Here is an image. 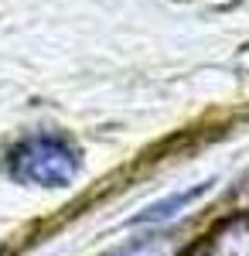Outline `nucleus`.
Returning <instances> with one entry per match:
<instances>
[{"instance_id": "1", "label": "nucleus", "mask_w": 249, "mask_h": 256, "mask_svg": "<svg viewBox=\"0 0 249 256\" xmlns=\"http://www.w3.org/2000/svg\"><path fill=\"white\" fill-rule=\"evenodd\" d=\"M7 171L20 184L62 188L78 171V150L55 130H34L7 150Z\"/></svg>"}, {"instance_id": "4", "label": "nucleus", "mask_w": 249, "mask_h": 256, "mask_svg": "<svg viewBox=\"0 0 249 256\" xmlns=\"http://www.w3.org/2000/svg\"><path fill=\"white\" fill-rule=\"evenodd\" d=\"M116 256H171V246L164 239H144V242H136L130 250H120Z\"/></svg>"}, {"instance_id": "3", "label": "nucleus", "mask_w": 249, "mask_h": 256, "mask_svg": "<svg viewBox=\"0 0 249 256\" xmlns=\"http://www.w3.org/2000/svg\"><path fill=\"white\" fill-rule=\"evenodd\" d=\"M202 192H205V184H202L198 192L192 188V192H181V195L168 198V202H160V205H150V208H147V212L140 216V222H157V218H168V216H174V208H181L184 202H192V198H194V195H202Z\"/></svg>"}, {"instance_id": "2", "label": "nucleus", "mask_w": 249, "mask_h": 256, "mask_svg": "<svg viewBox=\"0 0 249 256\" xmlns=\"http://www.w3.org/2000/svg\"><path fill=\"white\" fill-rule=\"evenodd\" d=\"M212 256H249V222H236L212 242Z\"/></svg>"}]
</instances>
